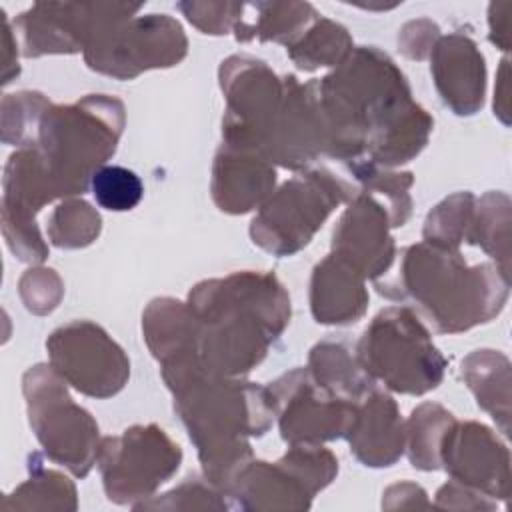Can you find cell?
<instances>
[{"instance_id":"6da1fadb","label":"cell","mask_w":512,"mask_h":512,"mask_svg":"<svg viewBox=\"0 0 512 512\" xmlns=\"http://www.w3.org/2000/svg\"><path fill=\"white\" fill-rule=\"evenodd\" d=\"M306 90L324 132V154L332 158L352 162L368 154L370 162L392 168L418 156L434 128L400 68L376 46L354 48Z\"/></svg>"},{"instance_id":"7a4b0ae2","label":"cell","mask_w":512,"mask_h":512,"mask_svg":"<svg viewBox=\"0 0 512 512\" xmlns=\"http://www.w3.org/2000/svg\"><path fill=\"white\" fill-rule=\"evenodd\" d=\"M160 370L198 450L204 478L226 494L236 472L252 460L248 438L266 434L274 422L268 388L212 374L198 356L162 364Z\"/></svg>"},{"instance_id":"3957f363","label":"cell","mask_w":512,"mask_h":512,"mask_svg":"<svg viewBox=\"0 0 512 512\" xmlns=\"http://www.w3.org/2000/svg\"><path fill=\"white\" fill-rule=\"evenodd\" d=\"M198 320L200 364L218 376L254 370L290 322V296L272 272H232L196 284L186 302Z\"/></svg>"},{"instance_id":"277c9868","label":"cell","mask_w":512,"mask_h":512,"mask_svg":"<svg viewBox=\"0 0 512 512\" xmlns=\"http://www.w3.org/2000/svg\"><path fill=\"white\" fill-rule=\"evenodd\" d=\"M374 284L388 300L414 302L438 334H458L504 308L510 278L492 264L468 266L458 250L420 242L402 250L394 278Z\"/></svg>"},{"instance_id":"5b68a950","label":"cell","mask_w":512,"mask_h":512,"mask_svg":"<svg viewBox=\"0 0 512 512\" xmlns=\"http://www.w3.org/2000/svg\"><path fill=\"white\" fill-rule=\"evenodd\" d=\"M124 120V104L106 94L46 108L34 148L44 160L58 198L88 190L94 172L116 152Z\"/></svg>"},{"instance_id":"8992f818","label":"cell","mask_w":512,"mask_h":512,"mask_svg":"<svg viewBox=\"0 0 512 512\" xmlns=\"http://www.w3.org/2000/svg\"><path fill=\"white\" fill-rule=\"evenodd\" d=\"M356 360L374 382L412 396L434 390L446 370L430 332L406 306H390L374 316L358 340Z\"/></svg>"},{"instance_id":"52a82bcc","label":"cell","mask_w":512,"mask_h":512,"mask_svg":"<svg viewBox=\"0 0 512 512\" xmlns=\"http://www.w3.org/2000/svg\"><path fill=\"white\" fill-rule=\"evenodd\" d=\"M356 192L326 168H304L258 208L250 224L252 242L274 256H292L308 246L324 220Z\"/></svg>"},{"instance_id":"ba28073f","label":"cell","mask_w":512,"mask_h":512,"mask_svg":"<svg viewBox=\"0 0 512 512\" xmlns=\"http://www.w3.org/2000/svg\"><path fill=\"white\" fill-rule=\"evenodd\" d=\"M28 422L50 460L84 478L98 458L100 430L88 410L78 406L66 382L50 364H36L22 376Z\"/></svg>"},{"instance_id":"9c48e42d","label":"cell","mask_w":512,"mask_h":512,"mask_svg":"<svg viewBox=\"0 0 512 512\" xmlns=\"http://www.w3.org/2000/svg\"><path fill=\"white\" fill-rule=\"evenodd\" d=\"M338 474L336 456L320 444H294L274 464L246 462L226 496L242 510H306Z\"/></svg>"},{"instance_id":"30bf717a","label":"cell","mask_w":512,"mask_h":512,"mask_svg":"<svg viewBox=\"0 0 512 512\" xmlns=\"http://www.w3.org/2000/svg\"><path fill=\"white\" fill-rule=\"evenodd\" d=\"M180 462V446L156 424H136L120 436L102 438L96 458L106 496L116 504L152 498Z\"/></svg>"},{"instance_id":"8fae6325","label":"cell","mask_w":512,"mask_h":512,"mask_svg":"<svg viewBox=\"0 0 512 512\" xmlns=\"http://www.w3.org/2000/svg\"><path fill=\"white\" fill-rule=\"evenodd\" d=\"M218 76L226 98L224 144L262 154L286 100V76H276L266 62L252 56L226 58Z\"/></svg>"},{"instance_id":"7c38bea8","label":"cell","mask_w":512,"mask_h":512,"mask_svg":"<svg viewBox=\"0 0 512 512\" xmlns=\"http://www.w3.org/2000/svg\"><path fill=\"white\" fill-rule=\"evenodd\" d=\"M140 8L126 2H38L14 20V36L26 58L76 54L112 26L134 18Z\"/></svg>"},{"instance_id":"4fadbf2b","label":"cell","mask_w":512,"mask_h":512,"mask_svg":"<svg viewBox=\"0 0 512 512\" xmlns=\"http://www.w3.org/2000/svg\"><path fill=\"white\" fill-rule=\"evenodd\" d=\"M188 52V40L178 20L168 14L134 16L98 36L86 50L88 68L132 80L152 68L176 66Z\"/></svg>"},{"instance_id":"5bb4252c","label":"cell","mask_w":512,"mask_h":512,"mask_svg":"<svg viewBox=\"0 0 512 512\" xmlns=\"http://www.w3.org/2000/svg\"><path fill=\"white\" fill-rule=\"evenodd\" d=\"M46 350L56 374L84 396L110 398L128 382V356L102 326L90 320L56 328L46 340Z\"/></svg>"},{"instance_id":"9a60e30c","label":"cell","mask_w":512,"mask_h":512,"mask_svg":"<svg viewBox=\"0 0 512 512\" xmlns=\"http://www.w3.org/2000/svg\"><path fill=\"white\" fill-rule=\"evenodd\" d=\"M266 388L280 436L290 446L344 438L354 424L358 404L330 394L308 368H294Z\"/></svg>"},{"instance_id":"2e32d148","label":"cell","mask_w":512,"mask_h":512,"mask_svg":"<svg viewBox=\"0 0 512 512\" xmlns=\"http://www.w3.org/2000/svg\"><path fill=\"white\" fill-rule=\"evenodd\" d=\"M58 194L34 146L18 148L6 162L2 180V232L6 246L24 262L40 264L48 246L36 226V214Z\"/></svg>"},{"instance_id":"e0dca14e","label":"cell","mask_w":512,"mask_h":512,"mask_svg":"<svg viewBox=\"0 0 512 512\" xmlns=\"http://www.w3.org/2000/svg\"><path fill=\"white\" fill-rule=\"evenodd\" d=\"M440 468L486 498H506L510 484L508 448L478 422H452L440 444Z\"/></svg>"},{"instance_id":"ac0fdd59","label":"cell","mask_w":512,"mask_h":512,"mask_svg":"<svg viewBox=\"0 0 512 512\" xmlns=\"http://www.w3.org/2000/svg\"><path fill=\"white\" fill-rule=\"evenodd\" d=\"M390 216L384 204L358 190L332 232V254L350 264L364 278L380 280L394 262Z\"/></svg>"},{"instance_id":"d6986e66","label":"cell","mask_w":512,"mask_h":512,"mask_svg":"<svg viewBox=\"0 0 512 512\" xmlns=\"http://www.w3.org/2000/svg\"><path fill=\"white\" fill-rule=\"evenodd\" d=\"M430 62L442 102L458 116L476 114L486 92V64L476 42L462 32L440 36L430 50Z\"/></svg>"},{"instance_id":"ffe728a7","label":"cell","mask_w":512,"mask_h":512,"mask_svg":"<svg viewBox=\"0 0 512 512\" xmlns=\"http://www.w3.org/2000/svg\"><path fill=\"white\" fill-rule=\"evenodd\" d=\"M276 168L260 152L224 144L216 152L210 192L214 204L228 214L260 208L274 192Z\"/></svg>"},{"instance_id":"44dd1931","label":"cell","mask_w":512,"mask_h":512,"mask_svg":"<svg viewBox=\"0 0 512 512\" xmlns=\"http://www.w3.org/2000/svg\"><path fill=\"white\" fill-rule=\"evenodd\" d=\"M350 452L364 466H392L406 444V428L394 398L372 388L356 406V418L348 432Z\"/></svg>"},{"instance_id":"7402d4cb","label":"cell","mask_w":512,"mask_h":512,"mask_svg":"<svg viewBox=\"0 0 512 512\" xmlns=\"http://www.w3.org/2000/svg\"><path fill=\"white\" fill-rule=\"evenodd\" d=\"M364 276L332 252L320 260L310 278V310L318 324H354L368 308Z\"/></svg>"},{"instance_id":"603a6c76","label":"cell","mask_w":512,"mask_h":512,"mask_svg":"<svg viewBox=\"0 0 512 512\" xmlns=\"http://www.w3.org/2000/svg\"><path fill=\"white\" fill-rule=\"evenodd\" d=\"M142 334L160 364L198 356V320L186 302L154 298L142 314Z\"/></svg>"},{"instance_id":"cb8c5ba5","label":"cell","mask_w":512,"mask_h":512,"mask_svg":"<svg viewBox=\"0 0 512 512\" xmlns=\"http://www.w3.org/2000/svg\"><path fill=\"white\" fill-rule=\"evenodd\" d=\"M318 18L308 2H252L242 4V14L234 26L238 42L274 40L286 48Z\"/></svg>"},{"instance_id":"d4e9b609","label":"cell","mask_w":512,"mask_h":512,"mask_svg":"<svg viewBox=\"0 0 512 512\" xmlns=\"http://www.w3.org/2000/svg\"><path fill=\"white\" fill-rule=\"evenodd\" d=\"M308 372L330 394L356 404L376 388V382L364 372L356 354L340 340L318 342L310 350Z\"/></svg>"},{"instance_id":"484cf974","label":"cell","mask_w":512,"mask_h":512,"mask_svg":"<svg viewBox=\"0 0 512 512\" xmlns=\"http://www.w3.org/2000/svg\"><path fill=\"white\" fill-rule=\"evenodd\" d=\"M462 378L486 410L508 434L510 422V362L496 350H474L462 360Z\"/></svg>"},{"instance_id":"4316f807","label":"cell","mask_w":512,"mask_h":512,"mask_svg":"<svg viewBox=\"0 0 512 512\" xmlns=\"http://www.w3.org/2000/svg\"><path fill=\"white\" fill-rule=\"evenodd\" d=\"M354 50L348 30L328 18L318 16L300 38L288 48L290 60L304 72H314L324 66H340Z\"/></svg>"},{"instance_id":"83f0119b","label":"cell","mask_w":512,"mask_h":512,"mask_svg":"<svg viewBox=\"0 0 512 512\" xmlns=\"http://www.w3.org/2000/svg\"><path fill=\"white\" fill-rule=\"evenodd\" d=\"M466 242L480 246L500 262L502 274L510 278V200L502 192H488L474 202V214Z\"/></svg>"},{"instance_id":"f1b7e54d","label":"cell","mask_w":512,"mask_h":512,"mask_svg":"<svg viewBox=\"0 0 512 512\" xmlns=\"http://www.w3.org/2000/svg\"><path fill=\"white\" fill-rule=\"evenodd\" d=\"M30 462V478L4 498V510H76L74 484L60 472L42 468L36 454Z\"/></svg>"},{"instance_id":"f546056e","label":"cell","mask_w":512,"mask_h":512,"mask_svg":"<svg viewBox=\"0 0 512 512\" xmlns=\"http://www.w3.org/2000/svg\"><path fill=\"white\" fill-rule=\"evenodd\" d=\"M456 418L442 408L440 404L424 402L412 410L406 428L408 460L414 468L420 470H438L440 468V444L446 430Z\"/></svg>"},{"instance_id":"4dcf8cb0","label":"cell","mask_w":512,"mask_h":512,"mask_svg":"<svg viewBox=\"0 0 512 512\" xmlns=\"http://www.w3.org/2000/svg\"><path fill=\"white\" fill-rule=\"evenodd\" d=\"M348 168L354 174V178L360 182V190L376 196L378 200L384 198L382 204L388 210L392 228L404 226L412 212V200L408 194L414 182L412 174L392 172L370 160H352Z\"/></svg>"},{"instance_id":"1f68e13d","label":"cell","mask_w":512,"mask_h":512,"mask_svg":"<svg viewBox=\"0 0 512 512\" xmlns=\"http://www.w3.org/2000/svg\"><path fill=\"white\" fill-rule=\"evenodd\" d=\"M102 230L100 214L78 198L62 200L48 218V238L54 246L74 250L92 244Z\"/></svg>"},{"instance_id":"d6a6232c","label":"cell","mask_w":512,"mask_h":512,"mask_svg":"<svg viewBox=\"0 0 512 512\" xmlns=\"http://www.w3.org/2000/svg\"><path fill=\"white\" fill-rule=\"evenodd\" d=\"M476 198L470 192H456L444 198L424 222V242L446 250H458L466 240Z\"/></svg>"},{"instance_id":"836d02e7","label":"cell","mask_w":512,"mask_h":512,"mask_svg":"<svg viewBox=\"0 0 512 512\" xmlns=\"http://www.w3.org/2000/svg\"><path fill=\"white\" fill-rule=\"evenodd\" d=\"M48 98L40 92H14L2 100V140L18 148L34 146L38 124L46 108Z\"/></svg>"},{"instance_id":"e575fe53","label":"cell","mask_w":512,"mask_h":512,"mask_svg":"<svg viewBox=\"0 0 512 512\" xmlns=\"http://www.w3.org/2000/svg\"><path fill=\"white\" fill-rule=\"evenodd\" d=\"M90 190L100 208L110 212H128L136 208L144 196L140 176L124 166L104 164L90 180Z\"/></svg>"},{"instance_id":"d590c367","label":"cell","mask_w":512,"mask_h":512,"mask_svg":"<svg viewBox=\"0 0 512 512\" xmlns=\"http://www.w3.org/2000/svg\"><path fill=\"white\" fill-rule=\"evenodd\" d=\"M224 492L216 488L210 480L200 478H186L174 490L162 494V498H154L150 502L134 504L136 510H150V508H164V510H194V508H216L228 510L232 508L230 502L224 500Z\"/></svg>"},{"instance_id":"8d00e7d4","label":"cell","mask_w":512,"mask_h":512,"mask_svg":"<svg viewBox=\"0 0 512 512\" xmlns=\"http://www.w3.org/2000/svg\"><path fill=\"white\" fill-rule=\"evenodd\" d=\"M20 298L32 314H48L52 312L64 294V284L56 270L52 268H30L22 274L18 282Z\"/></svg>"},{"instance_id":"74e56055","label":"cell","mask_w":512,"mask_h":512,"mask_svg":"<svg viewBox=\"0 0 512 512\" xmlns=\"http://www.w3.org/2000/svg\"><path fill=\"white\" fill-rule=\"evenodd\" d=\"M186 20L204 34L222 36L234 30L240 20L242 4L238 2H178Z\"/></svg>"},{"instance_id":"f35d334b","label":"cell","mask_w":512,"mask_h":512,"mask_svg":"<svg viewBox=\"0 0 512 512\" xmlns=\"http://www.w3.org/2000/svg\"><path fill=\"white\" fill-rule=\"evenodd\" d=\"M438 38H440V28L432 20L422 18V20H412L402 28V32L398 34V46L408 58L422 60L430 54Z\"/></svg>"},{"instance_id":"ab89813d","label":"cell","mask_w":512,"mask_h":512,"mask_svg":"<svg viewBox=\"0 0 512 512\" xmlns=\"http://www.w3.org/2000/svg\"><path fill=\"white\" fill-rule=\"evenodd\" d=\"M436 506L440 508H480V510H492L496 508V502H488L486 496L450 480L436 492Z\"/></svg>"},{"instance_id":"60d3db41","label":"cell","mask_w":512,"mask_h":512,"mask_svg":"<svg viewBox=\"0 0 512 512\" xmlns=\"http://www.w3.org/2000/svg\"><path fill=\"white\" fill-rule=\"evenodd\" d=\"M512 8L510 2L504 4H490L488 22H490V40L498 44L502 50H508V10Z\"/></svg>"}]
</instances>
